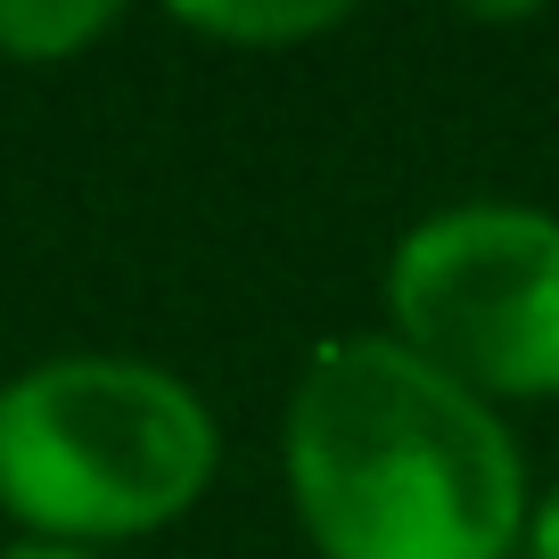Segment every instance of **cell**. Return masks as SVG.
Here are the masks:
<instances>
[{
	"label": "cell",
	"instance_id": "cell-6",
	"mask_svg": "<svg viewBox=\"0 0 559 559\" xmlns=\"http://www.w3.org/2000/svg\"><path fill=\"white\" fill-rule=\"evenodd\" d=\"M526 559H559V486L535 502V526H526Z\"/></svg>",
	"mask_w": 559,
	"mask_h": 559
},
{
	"label": "cell",
	"instance_id": "cell-1",
	"mask_svg": "<svg viewBox=\"0 0 559 559\" xmlns=\"http://www.w3.org/2000/svg\"><path fill=\"white\" fill-rule=\"evenodd\" d=\"M280 477L321 559H519L535 526L502 403L386 330L305 354L280 412Z\"/></svg>",
	"mask_w": 559,
	"mask_h": 559
},
{
	"label": "cell",
	"instance_id": "cell-7",
	"mask_svg": "<svg viewBox=\"0 0 559 559\" xmlns=\"http://www.w3.org/2000/svg\"><path fill=\"white\" fill-rule=\"evenodd\" d=\"M0 559H107V551H74V543H0Z\"/></svg>",
	"mask_w": 559,
	"mask_h": 559
},
{
	"label": "cell",
	"instance_id": "cell-4",
	"mask_svg": "<svg viewBox=\"0 0 559 559\" xmlns=\"http://www.w3.org/2000/svg\"><path fill=\"white\" fill-rule=\"evenodd\" d=\"M123 25L116 0H0V58L9 67H67Z\"/></svg>",
	"mask_w": 559,
	"mask_h": 559
},
{
	"label": "cell",
	"instance_id": "cell-5",
	"mask_svg": "<svg viewBox=\"0 0 559 559\" xmlns=\"http://www.w3.org/2000/svg\"><path fill=\"white\" fill-rule=\"evenodd\" d=\"M346 17H354L346 0H297V9H247V0H223V9H174L181 34L230 41V50H288V41H321V34H337Z\"/></svg>",
	"mask_w": 559,
	"mask_h": 559
},
{
	"label": "cell",
	"instance_id": "cell-3",
	"mask_svg": "<svg viewBox=\"0 0 559 559\" xmlns=\"http://www.w3.org/2000/svg\"><path fill=\"white\" fill-rule=\"evenodd\" d=\"M386 337L486 403H559V214L461 198L419 214L379 272Z\"/></svg>",
	"mask_w": 559,
	"mask_h": 559
},
{
	"label": "cell",
	"instance_id": "cell-2",
	"mask_svg": "<svg viewBox=\"0 0 559 559\" xmlns=\"http://www.w3.org/2000/svg\"><path fill=\"white\" fill-rule=\"evenodd\" d=\"M223 428L181 370L140 354H50L0 379V519L25 543H140L190 519Z\"/></svg>",
	"mask_w": 559,
	"mask_h": 559
}]
</instances>
